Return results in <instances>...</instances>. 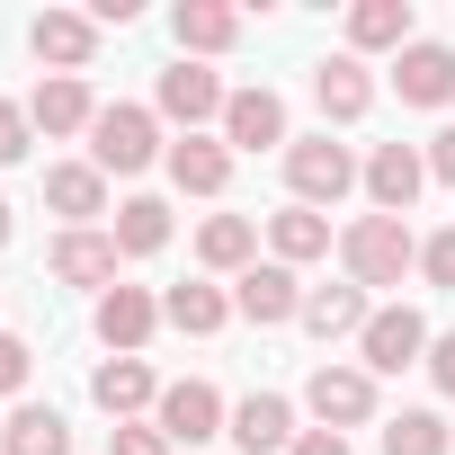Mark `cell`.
<instances>
[{"mask_svg":"<svg viewBox=\"0 0 455 455\" xmlns=\"http://www.w3.org/2000/svg\"><path fill=\"white\" fill-rule=\"evenodd\" d=\"M339 268H348V286H402V277H419V242H411V223L402 214H357L348 233H339Z\"/></svg>","mask_w":455,"mask_h":455,"instance_id":"6da1fadb","label":"cell"},{"mask_svg":"<svg viewBox=\"0 0 455 455\" xmlns=\"http://www.w3.org/2000/svg\"><path fill=\"white\" fill-rule=\"evenodd\" d=\"M90 161H99L108 179H143L152 161H170V143H161V116H152V108H134V99L99 108V125H90Z\"/></svg>","mask_w":455,"mask_h":455,"instance_id":"7a4b0ae2","label":"cell"},{"mask_svg":"<svg viewBox=\"0 0 455 455\" xmlns=\"http://www.w3.org/2000/svg\"><path fill=\"white\" fill-rule=\"evenodd\" d=\"M286 188H295V205H339L348 188H366V161L348 152V143H331V125L322 134H295L286 143Z\"/></svg>","mask_w":455,"mask_h":455,"instance_id":"3957f363","label":"cell"},{"mask_svg":"<svg viewBox=\"0 0 455 455\" xmlns=\"http://www.w3.org/2000/svg\"><path fill=\"white\" fill-rule=\"evenodd\" d=\"M428 313L419 304H375V322L357 331V366L366 375H402V366H428Z\"/></svg>","mask_w":455,"mask_h":455,"instance_id":"277c9868","label":"cell"},{"mask_svg":"<svg viewBox=\"0 0 455 455\" xmlns=\"http://www.w3.org/2000/svg\"><path fill=\"white\" fill-rule=\"evenodd\" d=\"M304 411H313V428H366L375 419V375L366 366H348V357H322L313 375H304Z\"/></svg>","mask_w":455,"mask_h":455,"instance_id":"5b68a950","label":"cell"},{"mask_svg":"<svg viewBox=\"0 0 455 455\" xmlns=\"http://www.w3.org/2000/svg\"><path fill=\"white\" fill-rule=\"evenodd\" d=\"M223 108H233V90H223L205 63H188V54H179V63L152 81V116H161V125H179V134H196V125H223Z\"/></svg>","mask_w":455,"mask_h":455,"instance_id":"8992f818","label":"cell"},{"mask_svg":"<svg viewBox=\"0 0 455 455\" xmlns=\"http://www.w3.org/2000/svg\"><path fill=\"white\" fill-rule=\"evenodd\" d=\"M152 428H161L170 446H214L223 428H233V411H223V393H214L205 375H179V384H161V411H152Z\"/></svg>","mask_w":455,"mask_h":455,"instance_id":"52a82bcc","label":"cell"},{"mask_svg":"<svg viewBox=\"0 0 455 455\" xmlns=\"http://www.w3.org/2000/svg\"><path fill=\"white\" fill-rule=\"evenodd\" d=\"M28 54H36L45 72L81 81V72L99 63V19H90V10H36V19H28Z\"/></svg>","mask_w":455,"mask_h":455,"instance_id":"ba28073f","label":"cell"},{"mask_svg":"<svg viewBox=\"0 0 455 455\" xmlns=\"http://www.w3.org/2000/svg\"><path fill=\"white\" fill-rule=\"evenodd\" d=\"M90 331H99V348L143 357V339L161 331V295H152V286H108V295L90 304Z\"/></svg>","mask_w":455,"mask_h":455,"instance_id":"9c48e42d","label":"cell"},{"mask_svg":"<svg viewBox=\"0 0 455 455\" xmlns=\"http://www.w3.org/2000/svg\"><path fill=\"white\" fill-rule=\"evenodd\" d=\"M223 143L233 152H277L286 161V143H295V125H286V99L259 81V90H233V108H223Z\"/></svg>","mask_w":455,"mask_h":455,"instance_id":"30bf717a","label":"cell"},{"mask_svg":"<svg viewBox=\"0 0 455 455\" xmlns=\"http://www.w3.org/2000/svg\"><path fill=\"white\" fill-rule=\"evenodd\" d=\"M419 188H428V152L419 143H375L366 152V205L375 214H411Z\"/></svg>","mask_w":455,"mask_h":455,"instance_id":"8fae6325","label":"cell"},{"mask_svg":"<svg viewBox=\"0 0 455 455\" xmlns=\"http://www.w3.org/2000/svg\"><path fill=\"white\" fill-rule=\"evenodd\" d=\"M233 313H242V322H259V331L304 322V277H295V268H277V259H259V268H242V277H233Z\"/></svg>","mask_w":455,"mask_h":455,"instance_id":"7c38bea8","label":"cell"},{"mask_svg":"<svg viewBox=\"0 0 455 455\" xmlns=\"http://www.w3.org/2000/svg\"><path fill=\"white\" fill-rule=\"evenodd\" d=\"M393 90H402V108H455V45L411 36L393 54Z\"/></svg>","mask_w":455,"mask_h":455,"instance_id":"4fadbf2b","label":"cell"},{"mask_svg":"<svg viewBox=\"0 0 455 455\" xmlns=\"http://www.w3.org/2000/svg\"><path fill=\"white\" fill-rule=\"evenodd\" d=\"M45 205L63 214V233H99V214H108V170H99V161H54V170H45Z\"/></svg>","mask_w":455,"mask_h":455,"instance_id":"5bb4252c","label":"cell"},{"mask_svg":"<svg viewBox=\"0 0 455 455\" xmlns=\"http://www.w3.org/2000/svg\"><path fill=\"white\" fill-rule=\"evenodd\" d=\"M170 36H179L188 63H214V54L242 45V10H233V0H179V10H170Z\"/></svg>","mask_w":455,"mask_h":455,"instance_id":"9a60e30c","label":"cell"},{"mask_svg":"<svg viewBox=\"0 0 455 455\" xmlns=\"http://www.w3.org/2000/svg\"><path fill=\"white\" fill-rule=\"evenodd\" d=\"M223 437H233L242 455H295V402L286 393H251V402H233V428H223Z\"/></svg>","mask_w":455,"mask_h":455,"instance_id":"2e32d148","label":"cell"},{"mask_svg":"<svg viewBox=\"0 0 455 455\" xmlns=\"http://www.w3.org/2000/svg\"><path fill=\"white\" fill-rule=\"evenodd\" d=\"M313 108H322V125H357L375 108V72L357 54H322L313 63Z\"/></svg>","mask_w":455,"mask_h":455,"instance_id":"e0dca14e","label":"cell"},{"mask_svg":"<svg viewBox=\"0 0 455 455\" xmlns=\"http://www.w3.org/2000/svg\"><path fill=\"white\" fill-rule=\"evenodd\" d=\"M161 170H170L179 196H223V188H233V143H223V134H179Z\"/></svg>","mask_w":455,"mask_h":455,"instance_id":"ac0fdd59","label":"cell"},{"mask_svg":"<svg viewBox=\"0 0 455 455\" xmlns=\"http://www.w3.org/2000/svg\"><path fill=\"white\" fill-rule=\"evenodd\" d=\"M116 233H54V251H45V268L63 277V286H90V295H108L116 286Z\"/></svg>","mask_w":455,"mask_h":455,"instance_id":"d6986e66","label":"cell"},{"mask_svg":"<svg viewBox=\"0 0 455 455\" xmlns=\"http://www.w3.org/2000/svg\"><path fill=\"white\" fill-rule=\"evenodd\" d=\"M90 402L125 428V419H143V411H161V375L143 366V357H108L99 375H90Z\"/></svg>","mask_w":455,"mask_h":455,"instance_id":"ffe728a7","label":"cell"},{"mask_svg":"<svg viewBox=\"0 0 455 455\" xmlns=\"http://www.w3.org/2000/svg\"><path fill=\"white\" fill-rule=\"evenodd\" d=\"M375 322V295L366 286H304V331L331 348V339H357Z\"/></svg>","mask_w":455,"mask_h":455,"instance_id":"44dd1931","label":"cell"},{"mask_svg":"<svg viewBox=\"0 0 455 455\" xmlns=\"http://www.w3.org/2000/svg\"><path fill=\"white\" fill-rule=\"evenodd\" d=\"M196 259H205L214 277L259 268V223H251V214H205V223H196Z\"/></svg>","mask_w":455,"mask_h":455,"instance_id":"7402d4cb","label":"cell"},{"mask_svg":"<svg viewBox=\"0 0 455 455\" xmlns=\"http://www.w3.org/2000/svg\"><path fill=\"white\" fill-rule=\"evenodd\" d=\"M28 116H36V134H90V125H99V99H90V81L45 72L36 99H28Z\"/></svg>","mask_w":455,"mask_h":455,"instance_id":"603a6c76","label":"cell"},{"mask_svg":"<svg viewBox=\"0 0 455 455\" xmlns=\"http://www.w3.org/2000/svg\"><path fill=\"white\" fill-rule=\"evenodd\" d=\"M411 0H357V10H348V54L366 63V54H402L411 45Z\"/></svg>","mask_w":455,"mask_h":455,"instance_id":"cb8c5ba5","label":"cell"},{"mask_svg":"<svg viewBox=\"0 0 455 455\" xmlns=\"http://www.w3.org/2000/svg\"><path fill=\"white\" fill-rule=\"evenodd\" d=\"M0 455H72V419L54 402H19L0 419Z\"/></svg>","mask_w":455,"mask_h":455,"instance_id":"d4e9b609","label":"cell"},{"mask_svg":"<svg viewBox=\"0 0 455 455\" xmlns=\"http://www.w3.org/2000/svg\"><path fill=\"white\" fill-rule=\"evenodd\" d=\"M268 251H277V268L331 259V214H313V205H277V214H268Z\"/></svg>","mask_w":455,"mask_h":455,"instance_id":"484cf974","label":"cell"},{"mask_svg":"<svg viewBox=\"0 0 455 455\" xmlns=\"http://www.w3.org/2000/svg\"><path fill=\"white\" fill-rule=\"evenodd\" d=\"M161 322H170V331H188V339H214L223 322H233V295L205 286V277H196V286H170V295H161Z\"/></svg>","mask_w":455,"mask_h":455,"instance_id":"4316f807","label":"cell"},{"mask_svg":"<svg viewBox=\"0 0 455 455\" xmlns=\"http://www.w3.org/2000/svg\"><path fill=\"white\" fill-rule=\"evenodd\" d=\"M108 233H116L125 259H152V251H170V205H161V196H125V205L108 214Z\"/></svg>","mask_w":455,"mask_h":455,"instance_id":"83f0119b","label":"cell"},{"mask_svg":"<svg viewBox=\"0 0 455 455\" xmlns=\"http://www.w3.org/2000/svg\"><path fill=\"white\" fill-rule=\"evenodd\" d=\"M384 455H455V437H446L437 411H393L384 419Z\"/></svg>","mask_w":455,"mask_h":455,"instance_id":"f1b7e54d","label":"cell"},{"mask_svg":"<svg viewBox=\"0 0 455 455\" xmlns=\"http://www.w3.org/2000/svg\"><path fill=\"white\" fill-rule=\"evenodd\" d=\"M419 286L455 295V223H446V233H428V242H419Z\"/></svg>","mask_w":455,"mask_h":455,"instance_id":"f546056e","label":"cell"},{"mask_svg":"<svg viewBox=\"0 0 455 455\" xmlns=\"http://www.w3.org/2000/svg\"><path fill=\"white\" fill-rule=\"evenodd\" d=\"M28 143H36V116H28L19 99H0V170H19V161H28Z\"/></svg>","mask_w":455,"mask_h":455,"instance_id":"4dcf8cb0","label":"cell"},{"mask_svg":"<svg viewBox=\"0 0 455 455\" xmlns=\"http://www.w3.org/2000/svg\"><path fill=\"white\" fill-rule=\"evenodd\" d=\"M28 375H36V348H28L19 331H0V402H19V393H28Z\"/></svg>","mask_w":455,"mask_h":455,"instance_id":"1f68e13d","label":"cell"},{"mask_svg":"<svg viewBox=\"0 0 455 455\" xmlns=\"http://www.w3.org/2000/svg\"><path fill=\"white\" fill-rule=\"evenodd\" d=\"M108 455H179L152 419H125V428H108Z\"/></svg>","mask_w":455,"mask_h":455,"instance_id":"d6a6232c","label":"cell"},{"mask_svg":"<svg viewBox=\"0 0 455 455\" xmlns=\"http://www.w3.org/2000/svg\"><path fill=\"white\" fill-rule=\"evenodd\" d=\"M419 152H428V179H437V188H455V125H437Z\"/></svg>","mask_w":455,"mask_h":455,"instance_id":"836d02e7","label":"cell"},{"mask_svg":"<svg viewBox=\"0 0 455 455\" xmlns=\"http://www.w3.org/2000/svg\"><path fill=\"white\" fill-rule=\"evenodd\" d=\"M428 384L455 402V331H437V339H428Z\"/></svg>","mask_w":455,"mask_h":455,"instance_id":"e575fe53","label":"cell"},{"mask_svg":"<svg viewBox=\"0 0 455 455\" xmlns=\"http://www.w3.org/2000/svg\"><path fill=\"white\" fill-rule=\"evenodd\" d=\"M295 455H357V446H348L339 428H304V437H295Z\"/></svg>","mask_w":455,"mask_h":455,"instance_id":"d590c367","label":"cell"},{"mask_svg":"<svg viewBox=\"0 0 455 455\" xmlns=\"http://www.w3.org/2000/svg\"><path fill=\"white\" fill-rule=\"evenodd\" d=\"M0 242H10V196H0Z\"/></svg>","mask_w":455,"mask_h":455,"instance_id":"8d00e7d4","label":"cell"}]
</instances>
